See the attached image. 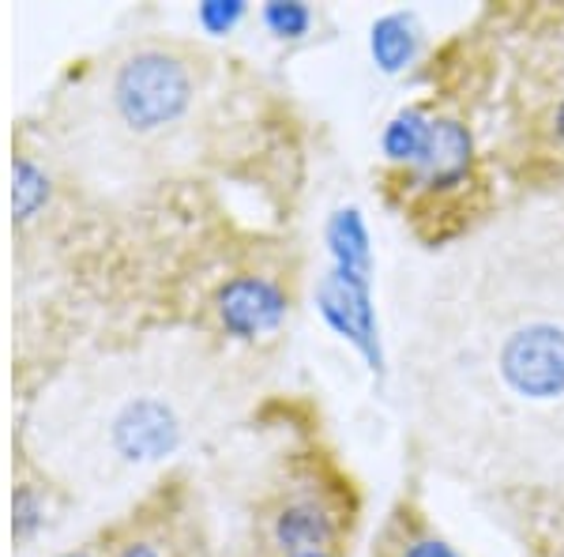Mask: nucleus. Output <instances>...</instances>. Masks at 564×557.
Instances as JSON below:
<instances>
[{
    "instance_id": "1",
    "label": "nucleus",
    "mask_w": 564,
    "mask_h": 557,
    "mask_svg": "<svg viewBox=\"0 0 564 557\" xmlns=\"http://www.w3.org/2000/svg\"><path fill=\"white\" fill-rule=\"evenodd\" d=\"M444 276L414 343L433 407L505 460L564 463V242L505 237Z\"/></svg>"
},
{
    "instance_id": "2",
    "label": "nucleus",
    "mask_w": 564,
    "mask_h": 557,
    "mask_svg": "<svg viewBox=\"0 0 564 557\" xmlns=\"http://www.w3.org/2000/svg\"><path fill=\"white\" fill-rule=\"evenodd\" d=\"M196 68L170 45H135L109 72L106 103L132 136H159L185 121L196 106Z\"/></svg>"
},
{
    "instance_id": "3",
    "label": "nucleus",
    "mask_w": 564,
    "mask_h": 557,
    "mask_svg": "<svg viewBox=\"0 0 564 557\" xmlns=\"http://www.w3.org/2000/svg\"><path fill=\"white\" fill-rule=\"evenodd\" d=\"M188 437V415L177 396L159 385L129 388L106 407L102 449L113 468L140 471L170 460Z\"/></svg>"
},
{
    "instance_id": "4",
    "label": "nucleus",
    "mask_w": 564,
    "mask_h": 557,
    "mask_svg": "<svg viewBox=\"0 0 564 557\" xmlns=\"http://www.w3.org/2000/svg\"><path fill=\"white\" fill-rule=\"evenodd\" d=\"M290 301L286 290L268 276H234L218 287L215 294V321L230 340L252 343L263 335L279 332L286 321Z\"/></svg>"
},
{
    "instance_id": "5",
    "label": "nucleus",
    "mask_w": 564,
    "mask_h": 557,
    "mask_svg": "<svg viewBox=\"0 0 564 557\" xmlns=\"http://www.w3.org/2000/svg\"><path fill=\"white\" fill-rule=\"evenodd\" d=\"M316 309L354 351H361L380 369V340H377V313H372L369 279H347L339 271H327L316 287Z\"/></svg>"
},
{
    "instance_id": "6",
    "label": "nucleus",
    "mask_w": 564,
    "mask_h": 557,
    "mask_svg": "<svg viewBox=\"0 0 564 557\" xmlns=\"http://www.w3.org/2000/svg\"><path fill=\"white\" fill-rule=\"evenodd\" d=\"M339 538V516L321 497H294L271 516V543L282 554L332 550Z\"/></svg>"
},
{
    "instance_id": "7",
    "label": "nucleus",
    "mask_w": 564,
    "mask_h": 557,
    "mask_svg": "<svg viewBox=\"0 0 564 557\" xmlns=\"http://www.w3.org/2000/svg\"><path fill=\"white\" fill-rule=\"evenodd\" d=\"M470 167H475V140H470L467 125L452 121V117H441V121H436L433 148L411 178L417 185L433 189V193H444V189L463 185V181L470 178Z\"/></svg>"
},
{
    "instance_id": "8",
    "label": "nucleus",
    "mask_w": 564,
    "mask_h": 557,
    "mask_svg": "<svg viewBox=\"0 0 564 557\" xmlns=\"http://www.w3.org/2000/svg\"><path fill=\"white\" fill-rule=\"evenodd\" d=\"M436 121H441V117H433L430 109H422V106L399 109V114L384 125V136H380L384 159L391 167H403L406 173H414L433 148Z\"/></svg>"
},
{
    "instance_id": "9",
    "label": "nucleus",
    "mask_w": 564,
    "mask_h": 557,
    "mask_svg": "<svg viewBox=\"0 0 564 557\" xmlns=\"http://www.w3.org/2000/svg\"><path fill=\"white\" fill-rule=\"evenodd\" d=\"M327 253H332V271L347 279H369L372 249L366 218H361L358 207H339L327 218Z\"/></svg>"
},
{
    "instance_id": "10",
    "label": "nucleus",
    "mask_w": 564,
    "mask_h": 557,
    "mask_svg": "<svg viewBox=\"0 0 564 557\" xmlns=\"http://www.w3.org/2000/svg\"><path fill=\"white\" fill-rule=\"evenodd\" d=\"M417 45H422V31H417V20L406 12H391L384 20L372 23L369 34V50L372 61H377L380 72L395 76V72L411 68L417 57Z\"/></svg>"
},
{
    "instance_id": "11",
    "label": "nucleus",
    "mask_w": 564,
    "mask_h": 557,
    "mask_svg": "<svg viewBox=\"0 0 564 557\" xmlns=\"http://www.w3.org/2000/svg\"><path fill=\"white\" fill-rule=\"evenodd\" d=\"M50 173H45L34 154L20 151L12 162V215L15 226H26L31 218L42 215V207L50 204Z\"/></svg>"
},
{
    "instance_id": "12",
    "label": "nucleus",
    "mask_w": 564,
    "mask_h": 557,
    "mask_svg": "<svg viewBox=\"0 0 564 557\" xmlns=\"http://www.w3.org/2000/svg\"><path fill=\"white\" fill-rule=\"evenodd\" d=\"M45 524H50V505H45V493L39 482L31 479H20L15 482V493H12V538L20 550L34 543Z\"/></svg>"
},
{
    "instance_id": "13",
    "label": "nucleus",
    "mask_w": 564,
    "mask_h": 557,
    "mask_svg": "<svg viewBox=\"0 0 564 557\" xmlns=\"http://www.w3.org/2000/svg\"><path fill=\"white\" fill-rule=\"evenodd\" d=\"M260 23L268 26L271 39L297 42L313 31L316 15H313V8L302 4V0H271V4L260 8Z\"/></svg>"
},
{
    "instance_id": "14",
    "label": "nucleus",
    "mask_w": 564,
    "mask_h": 557,
    "mask_svg": "<svg viewBox=\"0 0 564 557\" xmlns=\"http://www.w3.org/2000/svg\"><path fill=\"white\" fill-rule=\"evenodd\" d=\"M245 15H249V8H245L241 0H204V4L196 8V23L204 26L207 34H215V39L238 31V23Z\"/></svg>"
},
{
    "instance_id": "15",
    "label": "nucleus",
    "mask_w": 564,
    "mask_h": 557,
    "mask_svg": "<svg viewBox=\"0 0 564 557\" xmlns=\"http://www.w3.org/2000/svg\"><path fill=\"white\" fill-rule=\"evenodd\" d=\"M399 557H463V554L456 550V546L444 543V538L422 535V538H414V543H406Z\"/></svg>"
},
{
    "instance_id": "16",
    "label": "nucleus",
    "mask_w": 564,
    "mask_h": 557,
    "mask_svg": "<svg viewBox=\"0 0 564 557\" xmlns=\"http://www.w3.org/2000/svg\"><path fill=\"white\" fill-rule=\"evenodd\" d=\"M113 557H174L162 543H154V538H124L121 546H113Z\"/></svg>"
},
{
    "instance_id": "17",
    "label": "nucleus",
    "mask_w": 564,
    "mask_h": 557,
    "mask_svg": "<svg viewBox=\"0 0 564 557\" xmlns=\"http://www.w3.org/2000/svg\"><path fill=\"white\" fill-rule=\"evenodd\" d=\"M553 140H557L561 148H564V103L553 109Z\"/></svg>"
},
{
    "instance_id": "18",
    "label": "nucleus",
    "mask_w": 564,
    "mask_h": 557,
    "mask_svg": "<svg viewBox=\"0 0 564 557\" xmlns=\"http://www.w3.org/2000/svg\"><path fill=\"white\" fill-rule=\"evenodd\" d=\"M290 557H335V550H308V554H290Z\"/></svg>"
},
{
    "instance_id": "19",
    "label": "nucleus",
    "mask_w": 564,
    "mask_h": 557,
    "mask_svg": "<svg viewBox=\"0 0 564 557\" xmlns=\"http://www.w3.org/2000/svg\"><path fill=\"white\" fill-rule=\"evenodd\" d=\"M57 557H102V554H95V550H68V554H57Z\"/></svg>"
}]
</instances>
